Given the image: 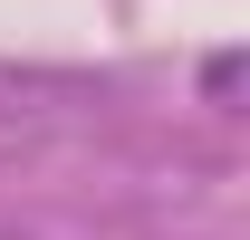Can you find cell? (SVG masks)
<instances>
[{"mask_svg": "<svg viewBox=\"0 0 250 240\" xmlns=\"http://www.w3.org/2000/svg\"><path fill=\"white\" fill-rule=\"evenodd\" d=\"M20 96H39V77H20V67H0V116H20Z\"/></svg>", "mask_w": 250, "mask_h": 240, "instance_id": "1", "label": "cell"}]
</instances>
